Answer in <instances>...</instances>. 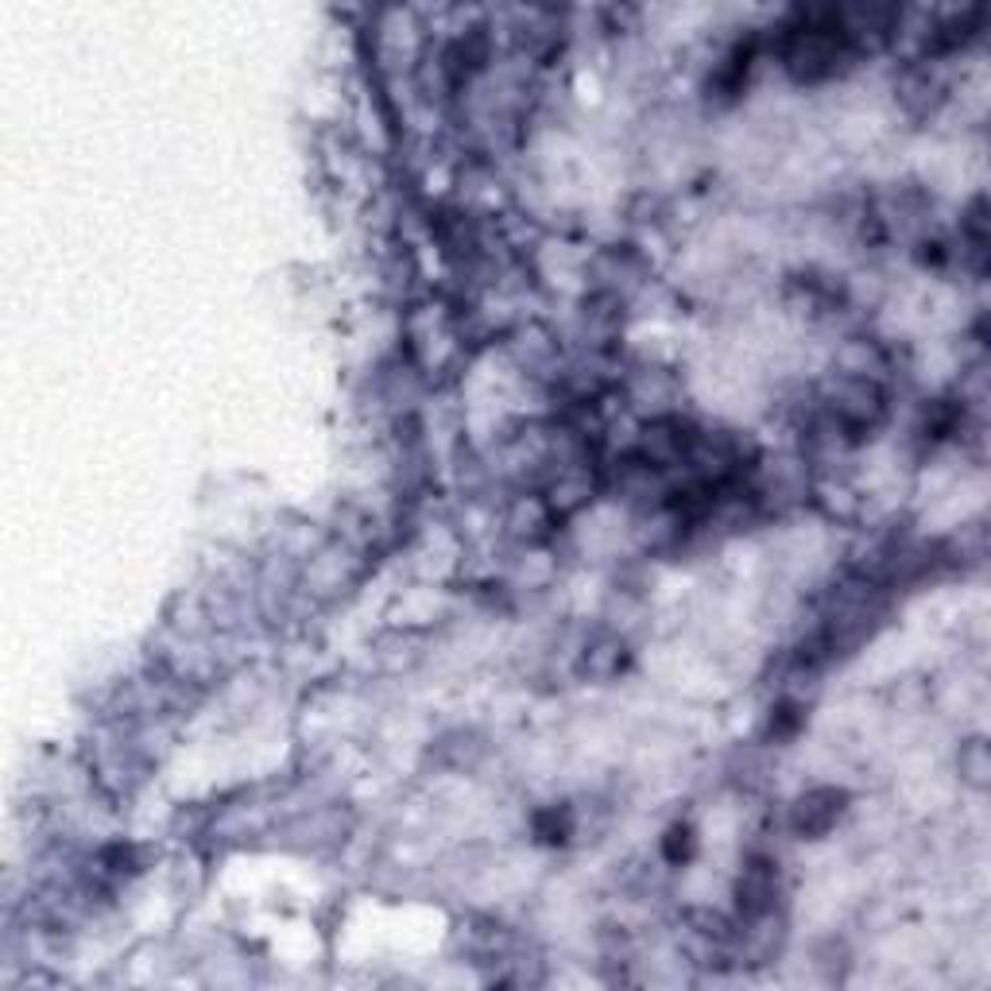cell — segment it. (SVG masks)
Returning <instances> with one entry per match:
<instances>
[{"instance_id":"obj_3","label":"cell","mask_w":991,"mask_h":991,"mask_svg":"<svg viewBox=\"0 0 991 991\" xmlns=\"http://www.w3.org/2000/svg\"><path fill=\"white\" fill-rule=\"evenodd\" d=\"M988 744L984 740H972L969 747H961V775L969 778L972 786H988Z\"/></svg>"},{"instance_id":"obj_2","label":"cell","mask_w":991,"mask_h":991,"mask_svg":"<svg viewBox=\"0 0 991 991\" xmlns=\"http://www.w3.org/2000/svg\"><path fill=\"white\" fill-rule=\"evenodd\" d=\"M771 899H775V872H771V864H763V860H755L752 867H744V880H740V910L744 914H763V910L771 906Z\"/></svg>"},{"instance_id":"obj_1","label":"cell","mask_w":991,"mask_h":991,"mask_svg":"<svg viewBox=\"0 0 991 991\" xmlns=\"http://www.w3.org/2000/svg\"><path fill=\"white\" fill-rule=\"evenodd\" d=\"M844 810V794L841 791H814L806 794V798L794 806V828L806 836H817L825 833V828L836 825V817H841Z\"/></svg>"}]
</instances>
